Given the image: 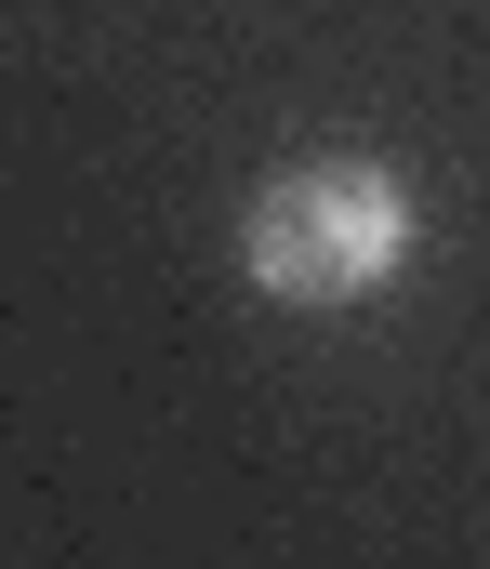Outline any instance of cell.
<instances>
[{"label":"cell","mask_w":490,"mask_h":569,"mask_svg":"<svg viewBox=\"0 0 490 569\" xmlns=\"http://www.w3.org/2000/svg\"><path fill=\"white\" fill-rule=\"evenodd\" d=\"M239 266L279 305H358L411 266V186L384 159H292L239 212Z\"/></svg>","instance_id":"1"}]
</instances>
